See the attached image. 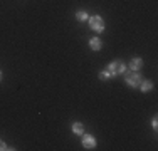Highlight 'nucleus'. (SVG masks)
<instances>
[{"instance_id": "f8f14e48", "label": "nucleus", "mask_w": 158, "mask_h": 151, "mask_svg": "<svg viewBox=\"0 0 158 151\" xmlns=\"http://www.w3.org/2000/svg\"><path fill=\"white\" fill-rule=\"evenodd\" d=\"M5 149H7V145L2 141V139H0V151H5Z\"/></svg>"}, {"instance_id": "f03ea898", "label": "nucleus", "mask_w": 158, "mask_h": 151, "mask_svg": "<svg viewBox=\"0 0 158 151\" xmlns=\"http://www.w3.org/2000/svg\"><path fill=\"white\" fill-rule=\"evenodd\" d=\"M125 81H126L128 86H131V88H140L143 77L138 74V71H133V72H128V74L125 76Z\"/></svg>"}, {"instance_id": "39448f33", "label": "nucleus", "mask_w": 158, "mask_h": 151, "mask_svg": "<svg viewBox=\"0 0 158 151\" xmlns=\"http://www.w3.org/2000/svg\"><path fill=\"white\" fill-rule=\"evenodd\" d=\"M89 47H91L93 51H101L103 42H101V39H98V37H93V39H89Z\"/></svg>"}, {"instance_id": "20e7f679", "label": "nucleus", "mask_w": 158, "mask_h": 151, "mask_svg": "<svg viewBox=\"0 0 158 151\" xmlns=\"http://www.w3.org/2000/svg\"><path fill=\"white\" fill-rule=\"evenodd\" d=\"M82 146H84L86 149H94L96 148L94 136H91V134H84V136H82Z\"/></svg>"}, {"instance_id": "9b49d317", "label": "nucleus", "mask_w": 158, "mask_h": 151, "mask_svg": "<svg viewBox=\"0 0 158 151\" xmlns=\"http://www.w3.org/2000/svg\"><path fill=\"white\" fill-rule=\"evenodd\" d=\"M152 126L155 128V129H156V128H158V119H156V116H155V118L152 119Z\"/></svg>"}, {"instance_id": "6e6552de", "label": "nucleus", "mask_w": 158, "mask_h": 151, "mask_svg": "<svg viewBox=\"0 0 158 151\" xmlns=\"http://www.w3.org/2000/svg\"><path fill=\"white\" fill-rule=\"evenodd\" d=\"M73 133L74 134H84V126L81 123H74L73 124Z\"/></svg>"}, {"instance_id": "423d86ee", "label": "nucleus", "mask_w": 158, "mask_h": 151, "mask_svg": "<svg viewBox=\"0 0 158 151\" xmlns=\"http://www.w3.org/2000/svg\"><path fill=\"white\" fill-rule=\"evenodd\" d=\"M141 66H143V60H141L140 57L131 59V62H130V69H131V71H140Z\"/></svg>"}, {"instance_id": "9d476101", "label": "nucleus", "mask_w": 158, "mask_h": 151, "mask_svg": "<svg viewBox=\"0 0 158 151\" xmlns=\"http://www.w3.org/2000/svg\"><path fill=\"white\" fill-rule=\"evenodd\" d=\"M110 77H111V74L108 72V71H103V72H99V79H101V81H108Z\"/></svg>"}, {"instance_id": "7ed1b4c3", "label": "nucleus", "mask_w": 158, "mask_h": 151, "mask_svg": "<svg viewBox=\"0 0 158 151\" xmlns=\"http://www.w3.org/2000/svg\"><path fill=\"white\" fill-rule=\"evenodd\" d=\"M89 27L94 30V32H103L104 30V20L99 15H93V17H89Z\"/></svg>"}, {"instance_id": "0eeeda50", "label": "nucleus", "mask_w": 158, "mask_h": 151, "mask_svg": "<svg viewBox=\"0 0 158 151\" xmlns=\"http://www.w3.org/2000/svg\"><path fill=\"white\" fill-rule=\"evenodd\" d=\"M140 88H141L143 92H150V91L153 89V82H152V81H141Z\"/></svg>"}, {"instance_id": "f257e3e1", "label": "nucleus", "mask_w": 158, "mask_h": 151, "mask_svg": "<svg viewBox=\"0 0 158 151\" xmlns=\"http://www.w3.org/2000/svg\"><path fill=\"white\" fill-rule=\"evenodd\" d=\"M125 71H126V66L123 64V60H119V59L113 60L110 66H108V72L111 74V77L113 76H118V74H123Z\"/></svg>"}, {"instance_id": "ddd939ff", "label": "nucleus", "mask_w": 158, "mask_h": 151, "mask_svg": "<svg viewBox=\"0 0 158 151\" xmlns=\"http://www.w3.org/2000/svg\"><path fill=\"white\" fill-rule=\"evenodd\" d=\"M0 81H2V71H0Z\"/></svg>"}, {"instance_id": "1a4fd4ad", "label": "nucleus", "mask_w": 158, "mask_h": 151, "mask_svg": "<svg viewBox=\"0 0 158 151\" xmlns=\"http://www.w3.org/2000/svg\"><path fill=\"white\" fill-rule=\"evenodd\" d=\"M76 18L82 22V20H86V18H89V17H88V14H86L84 10H79V12H76Z\"/></svg>"}]
</instances>
